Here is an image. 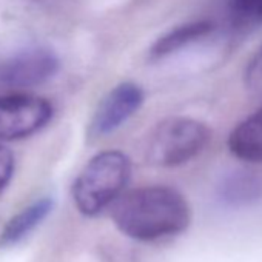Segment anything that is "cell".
<instances>
[{
	"instance_id": "6da1fadb",
	"label": "cell",
	"mask_w": 262,
	"mask_h": 262,
	"mask_svg": "<svg viewBox=\"0 0 262 262\" xmlns=\"http://www.w3.org/2000/svg\"><path fill=\"white\" fill-rule=\"evenodd\" d=\"M113 219L128 237L150 242L187 230L191 210L178 190L153 185L120 194L114 201Z\"/></svg>"
},
{
	"instance_id": "7a4b0ae2",
	"label": "cell",
	"mask_w": 262,
	"mask_h": 262,
	"mask_svg": "<svg viewBox=\"0 0 262 262\" xmlns=\"http://www.w3.org/2000/svg\"><path fill=\"white\" fill-rule=\"evenodd\" d=\"M131 176L129 158L117 150L96 155L73 185V199L85 216H96L123 193Z\"/></svg>"
},
{
	"instance_id": "3957f363",
	"label": "cell",
	"mask_w": 262,
	"mask_h": 262,
	"mask_svg": "<svg viewBox=\"0 0 262 262\" xmlns=\"http://www.w3.org/2000/svg\"><path fill=\"white\" fill-rule=\"evenodd\" d=\"M211 139L210 128L191 117H171L158 125L148 144V159L159 167H179L201 155Z\"/></svg>"
},
{
	"instance_id": "277c9868",
	"label": "cell",
	"mask_w": 262,
	"mask_h": 262,
	"mask_svg": "<svg viewBox=\"0 0 262 262\" xmlns=\"http://www.w3.org/2000/svg\"><path fill=\"white\" fill-rule=\"evenodd\" d=\"M53 117V105L33 94L0 96V139L16 141L42 129Z\"/></svg>"
},
{
	"instance_id": "5b68a950",
	"label": "cell",
	"mask_w": 262,
	"mask_h": 262,
	"mask_svg": "<svg viewBox=\"0 0 262 262\" xmlns=\"http://www.w3.org/2000/svg\"><path fill=\"white\" fill-rule=\"evenodd\" d=\"M60 67L53 50L33 47L0 63V82L14 88H34L53 79Z\"/></svg>"
},
{
	"instance_id": "8992f818",
	"label": "cell",
	"mask_w": 262,
	"mask_h": 262,
	"mask_svg": "<svg viewBox=\"0 0 262 262\" xmlns=\"http://www.w3.org/2000/svg\"><path fill=\"white\" fill-rule=\"evenodd\" d=\"M144 99V91L138 83H119L99 102L90 122L88 135L91 138H102L113 133L142 106Z\"/></svg>"
},
{
	"instance_id": "52a82bcc",
	"label": "cell",
	"mask_w": 262,
	"mask_h": 262,
	"mask_svg": "<svg viewBox=\"0 0 262 262\" xmlns=\"http://www.w3.org/2000/svg\"><path fill=\"white\" fill-rule=\"evenodd\" d=\"M227 145L237 159L262 164V106L237 123Z\"/></svg>"
},
{
	"instance_id": "ba28073f",
	"label": "cell",
	"mask_w": 262,
	"mask_h": 262,
	"mask_svg": "<svg viewBox=\"0 0 262 262\" xmlns=\"http://www.w3.org/2000/svg\"><path fill=\"white\" fill-rule=\"evenodd\" d=\"M219 198L230 207H244L262 198V176L254 171L239 170L228 174L219 185Z\"/></svg>"
},
{
	"instance_id": "9c48e42d",
	"label": "cell",
	"mask_w": 262,
	"mask_h": 262,
	"mask_svg": "<svg viewBox=\"0 0 262 262\" xmlns=\"http://www.w3.org/2000/svg\"><path fill=\"white\" fill-rule=\"evenodd\" d=\"M213 30L214 25L210 20H196L176 27L156 40V43L150 50V59L159 60L170 54H174L179 50L208 37Z\"/></svg>"
},
{
	"instance_id": "30bf717a",
	"label": "cell",
	"mask_w": 262,
	"mask_h": 262,
	"mask_svg": "<svg viewBox=\"0 0 262 262\" xmlns=\"http://www.w3.org/2000/svg\"><path fill=\"white\" fill-rule=\"evenodd\" d=\"M53 204L54 202L51 198H42L13 216L11 221L5 225L2 234H0V245L7 247L19 244L50 214V211L53 210Z\"/></svg>"
},
{
	"instance_id": "8fae6325",
	"label": "cell",
	"mask_w": 262,
	"mask_h": 262,
	"mask_svg": "<svg viewBox=\"0 0 262 262\" xmlns=\"http://www.w3.org/2000/svg\"><path fill=\"white\" fill-rule=\"evenodd\" d=\"M230 8L245 24H262V0H230Z\"/></svg>"
},
{
	"instance_id": "7c38bea8",
	"label": "cell",
	"mask_w": 262,
	"mask_h": 262,
	"mask_svg": "<svg viewBox=\"0 0 262 262\" xmlns=\"http://www.w3.org/2000/svg\"><path fill=\"white\" fill-rule=\"evenodd\" d=\"M245 85L254 93H262V47L248 62L245 70Z\"/></svg>"
},
{
	"instance_id": "4fadbf2b",
	"label": "cell",
	"mask_w": 262,
	"mask_h": 262,
	"mask_svg": "<svg viewBox=\"0 0 262 262\" xmlns=\"http://www.w3.org/2000/svg\"><path fill=\"white\" fill-rule=\"evenodd\" d=\"M14 173V156L13 153L0 145V191L11 181Z\"/></svg>"
}]
</instances>
